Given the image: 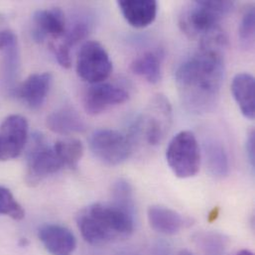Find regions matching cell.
Segmentation results:
<instances>
[{
	"label": "cell",
	"instance_id": "1",
	"mask_svg": "<svg viewBox=\"0 0 255 255\" xmlns=\"http://www.w3.org/2000/svg\"><path fill=\"white\" fill-rule=\"evenodd\" d=\"M226 47L200 45L199 51L178 67L175 80L184 107L191 113H211L217 106L225 79Z\"/></svg>",
	"mask_w": 255,
	"mask_h": 255
},
{
	"label": "cell",
	"instance_id": "2",
	"mask_svg": "<svg viewBox=\"0 0 255 255\" xmlns=\"http://www.w3.org/2000/svg\"><path fill=\"white\" fill-rule=\"evenodd\" d=\"M77 225L87 243L101 247L130 237L134 216L112 203H97L79 213Z\"/></svg>",
	"mask_w": 255,
	"mask_h": 255
},
{
	"label": "cell",
	"instance_id": "3",
	"mask_svg": "<svg viewBox=\"0 0 255 255\" xmlns=\"http://www.w3.org/2000/svg\"><path fill=\"white\" fill-rule=\"evenodd\" d=\"M233 8V1H192L183 8L179 17V26L190 38L203 39L221 28V21Z\"/></svg>",
	"mask_w": 255,
	"mask_h": 255
},
{
	"label": "cell",
	"instance_id": "4",
	"mask_svg": "<svg viewBox=\"0 0 255 255\" xmlns=\"http://www.w3.org/2000/svg\"><path fill=\"white\" fill-rule=\"evenodd\" d=\"M166 160L176 177L188 179L196 176L201 166V152L194 133L184 130L176 134L168 145Z\"/></svg>",
	"mask_w": 255,
	"mask_h": 255
},
{
	"label": "cell",
	"instance_id": "5",
	"mask_svg": "<svg viewBox=\"0 0 255 255\" xmlns=\"http://www.w3.org/2000/svg\"><path fill=\"white\" fill-rule=\"evenodd\" d=\"M64 169L54 146H50L43 135L35 133L27 153L26 182L30 186L38 185L50 175Z\"/></svg>",
	"mask_w": 255,
	"mask_h": 255
},
{
	"label": "cell",
	"instance_id": "6",
	"mask_svg": "<svg viewBox=\"0 0 255 255\" xmlns=\"http://www.w3.org/2000/svg\"><path fill=\"white\" fill-rule=\"evenodd\" d=\"M93 154L109 166H117L128 160L132 152V140L114 129H100L90 137Z\"/></svg>",
	"mask_w": 255,
	"mask_h": 255
},
{
	"label": "cell",
	"instance_id": "7",
	"mask_svg": "<svg viewBox=\"0 0 255 255\" xmlns=\"http://www.w3.org/2000/svg\"><path fill=\"white\" fill-rule=\"evenodd\" d=\"M112 71L113 63L105 47L96 41L86 42L78 56V75L84 81L96 85L106 81Z\"/></svg>",
	"mask_w": 255,
	"mask_h": 255
},
{
	"label": "cell",
	"instance_id": "8",
	"mask_svg": "<svg viewBox=\"0 0 255 255\" xmlns=\"http://www.w3.org/2000/svg\"><path fill=\"white\" fill-rule=\"evenodd\" d=\"M29 127L25 118L12 115L0 126V161L17 158L28 141Z\"/></svg>",
	"mask_w": 255,
	"mask_h": 255
},
{
	"label": "cell",
	"instance_id": "9",
	"mask_svg": "<svg viewBox=\"0 0 255 255\" xmlns=\"http://www.w3.org/2000/svg\"><path fill=\"white\" fill-rule=\"evenodd\" d=\"M171 122V108L167 100L158 97L151 106L149 114L138 121L135 131L144 132L145 139L150 145L159 144L164 138Z\"/></svg>",
	"mask_w": 255,
	"mask_h": 255
},
{
	"label": "cell",
	"instance_id": "10",
	"mask_svg": "<svg viewBox=\"0 0 255 255\" xmlns=\"http://www.w3.org/2000/svg\"><path fill=\"white\" fill-rule=\"evenodd\" d=\"M128 92L113 84H96L88 89L84 96L85 111L91 116L100 115L110 108L128 102Z\"/></svg>",
	"mask_w": 255,
	"mask_h": 255
},
{
	"label": "cell",
	"instance_id": "11",
	"mask_svg": "<svg viewBox=\"0 0 255 255\" xmlns=\"http://www.w3.org/2000/svg\"><path fill=\"white\" fill-rule=\"evenodd\" d=\"M0 49L3 53L2 85L7 93L13 94L17 90L20 54L17 37L12 31L3 30L0 32Z\"/></svg>",
	"mask_w": 255,
	"mask_h": 255
},
{
	"label": "cell",
	"instance_id": "12",
	"mask_svg": "<svg viewBox=\"0 0 255 255\" xmlns=\"http://www.w3.org/2000/svg\"><path fill=\"white\" fill-rule=\"evenodd\" d=\"M66 32L65 14L59 8L38 10L32 17V37L38 43L58 40Z\"/></svg>",
	"mask_w": 255,
	"mask_h": 255
},
{
	"label": "cell",
	"instance_id": "13",
	"mask_svg": "<svg viewBox=\"0 0 255 255\" xmlns=\"http://www.w3.org/2000/svg\"><path fill=\"white\" fill-rule=\"evenodd\" d=\"M38 238L50 255H72L77 248L74 234L60 225H43L38 230Z\"/></svg>",
	"mask_w": 255,
	"mask_h": 255
},
{
	"label": "cell",
	"instance_id": "14",
	"mask_svg": "<svg viewBox=\"0 0 255 255\" xmlns=\"http://www.w3.org/2000/svg\"><path fill=\"white\" fill-rule=\"evenodd\" d=\"M53 77L50 73L30 75L16 90L18 97L31 110H39L45 104Z\"/></svg>",
	"mask_w": 255,
	"mask_h": 255
},
{
	"label": "cell",
	"instance_id": "15",
	"mask_svg": "<svg viewBox=\"0 0 255 255\" xmlns=\"http://www.w3.org/2000/svg\"><path fill=\"white\" fill-rule=\"evenodd\" d=\"M118 4L125 19L134 28H145L156 19L158 3L154 0H121Z\"/></svg>",
	"mask_w": 255,
	"mask_h": 255
},
{
	"label": "cell",
	"instance_id": "16",
	"mask_svg": "<svg viewBox=\"0 0 255 255\" xmlns=\"http://www.w3.org/2000/svg\"><path fill=\"white\" fill-rule=\"evenodd\" d=\"M232 93L242 114L249 120L255 117V80L249 73L238 74L232 83Z\"/></svg>",
	"mask_w": 255,
	"mask_h": 255
},
{
	"label": "cell",
	"instance_id": "17",
	"mask_svg": "<svg viewBox=\"0 0 255 255\" xmlns=\"http://www.w3.org/2000/svg\"><path fill=\"white\" fill-rule=\"evenodd\" d=\"M150 227L159 234L173 236L184 227L185 221L177 212L162 206H152L147 213Z\"/></svg>",
	"mask_w": 255,
	"mask_h": 255
},
{
	"label": "cell",
	"instance_id": "18",
	"mask_svg": "<svg viewBox=\"0 0 255 255\" xmlns=\"http://www.w3.org/2000/svg\"><path fill=\"white\" fill-rule=\"evenodd\" d=\"M91 31V25L87 21L76 22L69 30H66L62 37V42L57 46H54V53L58 63L63 68H70L71 61V50L79 42L84 40Z\"/></svg>",
	"mask_w": 255,
	"mask_h": 255
},
{
	"label": "cell",
	"instance_id": "19",
	"mask_svg": "<svg viewBox=\"0 0 255 255\" xmlns=\"http://www.w3.org/2000/svg\"><path fill=\"white\" fill-rule=\"evenodd\" d=\"M47 127L58 134L83 132L87 128L82 117L70 108H63L52 113L47 119Z\"/></svg>",
	"mask_w": 255,
	"mask_h": 255
},
{
	"label": "cell",
	"instance_id": "20",
	"mask_svg": "<svg viewBox=\"0 0 255 255\" xmlns=\"http://www.w3.org/2000/svg\"><path fill=\"white\" fill-rule=\"evenodd\" d=\"M161 56L157 52L148 51L138 56L130 65L131 71L150 84H157L161 79Z\"/></svg>",
	"mask_w": 255,
	"mask_h": 255
},
{
	"label": "cell",
	"instance_id": "21",
	"mask_svg": "<svg viewBox=\"0 0 255 255\" xmlns=\"http://www.w3.org/2000/svg\"><path fill=\"white\" fill-rule=\"evenodd\" d=\"M207 166L211 174L218 178L229 175L230 162L225 147L218 141H209L205 144Z\"/></svg>",
	"mask_w": 255,
	"mask_h": 255
},
{
	"label": "cell",
	"instance_id": "22",
	"mask_svg": "<svg viewBox=\"0 0 255 255\" xmlns=\"http://www.w3.org/2000/svg\"><path fill=\"white\" fill-rule=\"evenodd\" d=\"M53 146L64 168L72 170L78 168L84 154V146L81 141L77 139H64L57 141Z\"/></svg>",
	"mask_w": 255,
	"mask_h": 255
},
{
	"label": "cell",
	"instance_id": "23",
	"mask_svg": "<svg viewBox=\"0 0 255 255\" xmlns=\"http://www.w3.org/2000/svg\"><path fill=\"white\" fill-rule=\"evenodd\" d=\"M113 202L112 204L121 208L134 216L135 206L133 200V191L131 185L128 181L121 179L118 180L113 187Z\"/></svg>",
	"mask_w": 255,
	"mask_h": 255
},
{
	"label": "cell",
	"instance_id": "24",
	"mask_svg": "<svg viewBox=\"0 0 255 255\" xmlns=\"http://www.w3.org/2000/svg\"><path fill=\"white\" fill-rule=\"evenodd\" d=\"M0 215L7 216L15 221H21L25 217L22 206L12 193L3 186H0Z\"/></svg>",
	"mask_w": 255,
	"mask_h": 255
},
{
	"label": "cell",
	"instance_id": "25",
	"mask_svg": "<svg viewBox=\"0 0 255 255\" xmlns=\"http://www.w3.org/2000/svg\"><path fill=\"white\" fill-rule=\"evenodd\" d=\"M255 12L251 7L243 15L240 26V41L245 49H251L255 43Z\"/></svg>",
	"mask_w": 255,
	"mask_h": 255
},
{
	"label": "cell",
	"instance_id": "26",
	"mask_svg": "<svg viewBox=\"0 0 255 255\" xmlns=\"http://www.w3.org/2000/svg\"><path fill=\"white\" fill-rule=\"evenodd\" d=\"M200 240H202L203 248L206 250V252L212 255H219L224 248V243L222 244V242L220 241L222 239L218 238L217 236H205Z\"/></svg>",
	"mask_w": 255,
	"mask_h": 255
},
{
	"label": "cell",
	"instance_id": "27",
	"mask_svg": "<svg viewBox=\"0 0 255 255\" xmlns=\"http://www.w3.org/2000/svg\"><path fill=\"white\" fill-rule=\"evenodd\" d=\"M246 150H247V154H248V158L249 161L251 162L252 166L255 167V131H251V133L249 134V137L247 139V143H246Z\"/></svg>",
	"mask_w": 255,
	"mask_h": 255
},
{
	"label": "cell",
	"instance_id": "28",
	"mask_svg": "<svg viewBox=\"0 0 255 255\" xmlns=\"http://www.w3.org/2000/svg\"><path fill=\"white\" fill-rule=\"evenodd\" d=\"M152 255H172V252L165 243H157L152 248Z\"/></svg>",
	"mask_w": 255,
	"mask_h": 255
},
{
	"label": "cell",
	"instance_id": "29",
	"mask_svg": "<svg viewBox=\"0 0 255 255\" xmlns=\"http://www.w3.org/2000/svg\"><path fill=\"white\" fill-rule=\"evenodd\" d=\"M117 255H140L137 252L132 251V250H123L120 251Z\"/></svg>",
	"mask_w": 255,
	"mask_h": 255
},
{
	"label": "cell",
	"instance_id": "30",
	"mask_svg": "<svg viewBox=\"0 0 255 255\" xmlns=\"http://www.w3.org/2000/svg\"><path fill=\"white\" fill-rule=\"evenodd\" d=\"M236 255H255L251 251H248V250H243L241 252H239Z\"/></svg>",
	"mask_w": 255,
	"mask_h": 255
},
{
	"label": "cell",
	"instance_id": "31",
	"mask_svg": "<svg viewBox=\"0 0 255 255\" xmlns=\"http://www.w3.org/2000/svg\"><path fill=\"white\" fill-rule=\"evenodd\" d=\"M194 255L192 253H190V252H188V251H183V252H181L180 253V255Z\"/></svg>",
	"mask_w": 255,
	"mask_h": 255
}]
</instances>
